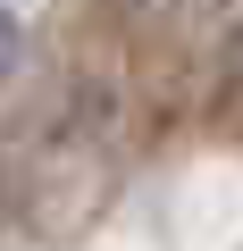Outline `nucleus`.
<instances>
[{"label": "nucleus", "instance_id": "f257e3e1", "mask_svg": "<svg viewBox=\"0 0 243 251\" xmlns=\"http://www.w3.org/2000/svg\"><path fill=\"white\" fill-rule=\"evenodd\" d=\"M9 59H17V25L0 17V75H9Z\"/></svg>", "mask_w": 243, "mask_h": 251}]
</instances>
